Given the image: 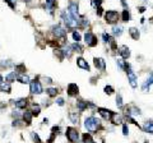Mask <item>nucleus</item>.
Returning <instances> with one entry per match:
<instances>
[{
    "mask_svg": "<svg viewBox=\"0 0 153 143\" xmlns=\"http://www.w3.org/2000/svg\"><path fill=\"white\" fill-rule=\"evenodd\" d=\"M84 127L89 132H97V129L101 127V120L94 116H89L84 120Z\"/></svg>",
    "mask_w": 153,
    "mask_h": 143,
    "instance_id": "1",
    "label": "nucleus"
},
{
    "mask_svg": "<svg viewBox=\"0 0 153 143\" xmlns=\"http://www.w3.org/2000/svg\"><path fill=\"white\" fill-rule=\"evenodd\" d=\"M61 18H63L64 23L66 24L68 28H74V27H76V26L79 24V20H76L75 18H73V17L70 15L69 12L63 10V12H61Z\"/></svg>",
    "mask_w": 153,
    "mask_h": 143,
    "instance_id": "2",
    "label": "nucleus"
},
{
    "mask_svg": "<svg viewBox=\"0 0 153 143\" xmlns=\"http://www.w3.org/2000/svg\"><path fill=\"white\" fill-rule=\"evenodd\" d=\"M105 19L108 24H115L119 20V13L115 12V10H108L105 14Z\"/></svg>",
    "mask_w": 153,
    "mask_h": 143,
    "instance_id": "3",
    "label": "nucleus"
},
{
    "mask_svg": "<svg viewBox=\"0 0 153 143\" xmlns=\"http://www.w3.org/2000/svg\"><path fill=\"white\" fill-rule=\"evenodd\" d=\"M29 88H31V93H33V95H41L44 92L41 82H38L36 79L29 82Z\"/></svg>",
    "mask_w": 153,
    "mask_h": 143,
    "instance_id": "4",
    "label": "nucleus"
},
{
    "mask_svg": "<svg viewBox=\"0 0 153 143\" xmlns=\"http://www.w3.org/2000/svg\"><path fill=\"white\" fill-rule=\"evenodd\" d=\"M66 137L69 139V142L71 143H78V138H79V133L75 128H66Z\"/></svg>",
    "mask_w": 153,
    "mask_h": 143,
    "instance_id": "5",
    "label": "nucleus"
},
{
    "mask_svg": "<svg viewBox=\"0 0 153 143\" xmlns=\"http://www.w3.org/2000/svg\"><path fill=\"white\" fill-rule=\"evenodd\" d=\"M51 32H52L54 36H56L57 38H59V37H65V35H66V31H65L64 28H61L60 24H55V26H52Z\"/></svg>",
    "mask_w": 153,
    "mask_h": 143,
    "instance_id": "6",
    "label": "nucleus"
},
{
    "mask_svg": "<svg viewBox=\"0 0 153 143\" xmlns=\"http://www.w3.org/2000/svg\"><path fill=\"white\" fill-rule=\"evenodd\" d=\"M84 40H86V44H87L88 46H91V47H93V46L97 45V40H96L94 35L91 33V32H86V35H84Z\"/></svg>",
    "mask_w": 153,
    "mask_h": 143,
    "instance_id": "7",
    "label": "nucleus"
},
{
    "mask_svg": "<svg viewBox=\"0 0 153 143\" xmlns=\"http://www.w3.org/2000/svg\"><path fill=\"white\" fill-rule=\"evenodd\" d=\"M69 13H70V15L73 17V18H75L76 20H78V18H79V12H78V4L76 3H70L69 4Z\"/></svg>",
    "mask_w": 153,
    "mask_h": 143,
    "instance_id": "8",
    "label": "nucleus"
},
{
    "mask_svg": "<svg viewBox=\"0 0 153 143\" xmlns=\"http://www.w3.org/2000/svg\"><path fill=\"white\" fill-rule=\"evenodd\" d=\"M128 79H129V83H130V86L133 87V88H137V86H138V83H137V75L134 74V72L131 70V69H128Z\"/></svg>",
    "mask_w": 153,
    "mask_h": 143,
    "instance_id": "9",
    "label": "nucleus"
},
{
    "mask_svg": "<svg viewBox=\"0 0 153 143\" xmlns=\"http://www.w3.org/2000/svg\"><path fill=\"white\" fill-rule=\"evenodd\" d=\"M78 93H79V87L76 86L75 83L68 84V95L69 96H76Z\"/></svg>",
    "mask_w": 153,
    "mask_h": 143,
    "instance_id": "10",
    "label": "nucleus"
},
{
    "mask_svg": "<svg viewBox=\"0 0 153 143\" xmlns=\"http://www.w3.org/2000/svg\"><path fill=\"white\" fill-rule=\"evenodd\" d=\"M94 67L97 68V69H100V70H105V68H106V63H105V60L103 59H101V58H94Z\"/></svg>",
    "mask_w": 153,
    "mask_h": 143,
    "instance_id": "11",
    "label": "nucleus"
},
{
    "mask_svg": "<svg viewBox=\"0 0 153 143\" xmlns=\"http://www.w3.org/2000/svg\"><path fill=\"white\" fill-rule=\"evenodd\" d=\"M13 102H14V105H15L17 109H24L27 106V104H28L27 98H18V100H15Z\"/></svg>",
    "mask_w": 153,
    "mask_h": 143,
    "instance_id": "12",
    "label": "nucleus"
},
{
    "mask_svg": "<svg viewBox=\"0 0 153 143\" xmlns=\"http://www.w3.org/2000/svg\"><path fill=\"white\" fill-rule=\"evenodd\" d=\"M98 112H100V115L102 116V118H105L106 120H110L111 119V116H112V111H110V110H107V109H102V107H100L98 109Z\"/></svg>",
    "mask_w": 153,
    "mask_h": 143,
    "instance_id": "13",
    "label": "nucleus"
},
{
    "mask_svg": "<svg viewBox=\"0 0 153 143\" xmlns=\"http://www.w3.org/2000/svg\"><path fill=\"white\" fill-rule=\"evenodd\" d=\"M17 80L21 82L22 84H28L29 82H31V80H29V77H28L27 74H18V75H17Z\"/></svg>",
    "mask_w": 153,
    "mask_h": 143,
    "instance_id": "14",
    "label": "nucleus"
},
{
    "mask_svg": "<svg viewBox=\"0 0 153 143\" xmlns=\"http://www.w3.org/2000/svg\"><path fill=\"white\" fill-rule=\"evenodd\" d=\"M143 129H144V132L153 134V120H148V121H145V123H144V125H143Z\"/></svg>",
    "mask_w": 153,
    "mask_h": 143,
    "instance_id": "15",
    "label": "nucleus"
},
{
    "mask_svg": "<svg viewBox=\"0 0 153 143\" xmlns=\"http://www.w3.org/2000/svg\"><path fill=\"white\" fill-rule=\"evenodd\" d=\"M76 64H78L79 68H82L84 70H89V65H88V63H87L83 58H78V60H76Z\"/></svg>",
    "mask_w": 153,
    "mask_h": 143,
    "instance_id": "16",
    "label": "nucleus"
},
{
    "mask_svg": "<svg viewBox=\"0 0 153 143\" xmlns=\"http://www.w3.org/2000/svg\"><path fill=\"white\" fill-rule=\"evenodd\" d=\"M119 50H120L119 52H120V55L123 56V59H128V58L130 56V50H129L128 46H121Z\"/></svg>",
    "mask_w": 153,
    "mask_h": 143,
    "instance_id": "17",
    "label": "nucleus"
},
{
    "mask_svg": "<svg viewBox=\"0 0 153 143\" xmlns=\"http://www.w3.org/2000/svg\"><path fill=\"white\" fill-rule=\"evenodd\" d=\"M110 121L112 123V124H120V123L123 121V118H121V115L113 112L112 116H111V119H110Z\"/></svg>",
    "mask_w": 153,
    "mask_h": 143,
    "instance_id": "18",
    "label": "nucleus"
},
{
    "mask_svg": "<svg viewBox=\"0 0 153 143\" xmlns=\"http://www.w3.org/2000/svg\"><path fill=\"white\" fill-rule=\"evenodd\" d=\"M152 83H153V74H150V75L148 77V79L145 80V83L143 84V87H142V88H143V91H144V92H147V91L149 90V87H150V84H152Z\"/></svg>",
    "mask_w": 153,
    "mask_h": 143,
    "instance_id": "19",
    "label": "nucleus"
},
{
    "mask_svg": "<svg viewBox=\"0 0 153 143\" xmlns=\"http://www.w3.org/2000/svg\"><path fill=\"white\" fill-rule=\"evenodd\" d=\"M17 73L15 72H10V73H8L7 75H5V82H8V83H12V82H14L15 79H17Z\"/></svg>",
    "mask_w": 153,
    "mask_h": 143,
    "instance_id": "20",
    "label": "nucleus"
},
{
    "mask_svg": "<svg viewBox=\"0 0 153 143\" xmlns=\"http://www.w3.org/2000/svg\"><path fill=\"white\" fill-rule=\"evenodd\" d=\"M0 90H2L4 93H10L12 92V87H10V83H8V82H3L2 84H0Z\"/></svg>",
    "mask_w": 153,
    "mask_h": 143,
    "instance_id": "21",
    "label": "nucleus"
},
{
    "mask_svg": "<svg viewBox=\"0 0 153 143\" xmlns=\"http://www.w3.org/2000/svg\"><path fill=\"white\" fill-rule=\"evenodd\" d=\"M126 112L129 115H140V110L137 106H130V107H128Z\"/></svg>",
    "mask_w": 153,
    "mask_h": 143,
    "instance_id": "22",
    "label": "nucleus"
},
{
    "mask_svg": "<svg viewBox=\"0 0 153 143\" xmlns=\"http://www.w3.org/2000/svg\"><path fill=\"white\" fill-rule=\"evenodd\" d=\"M129 33H130V36H131L134 40H138V38L140 37V33H139V31H138L137 28H134V27H131V28L129 30Z\"/></svg>",
    "mask_w": 153,
    "mask_h": 143,
    "instance_id": "23",
    "label": "nucleus"
},
{
    "mask_svg": "<svg viewBox=\"0 0 153 143\" xmlns=\"http://www.w3.org/2000/svg\"><path fill=\"white\" fill-rule=\"evenodd\" d=\"M69 118H70L73 124H78V121H79V114L78 112H69Z\"/></svg>",
    "mask_w": 153,
    "mask_h": 143,
    "instance_id": "24",
    "label": "nucleus"
},
{
    "mask_svg": "<svg viewBox=\"0 0 153 143\" xmlns=\"http://www.w3.org/2000/svg\"><path fill=\"white\" fill-rule=\"evenodd\" d=\"M112 35L113 36H121L123 35V27L121 26H113L112 27Z\"/></svg>",
    "mask_w": 153,
    "mask_h": 143,
    "instance_id": "25",
    "label": "nucleus"
},
{
    "mask_svg": "<svg viewBox=\"0 0 153 143\" xmlns=\"http://www.w3.org/2000/svg\"><path fill=\"white\" fill-rule=\"evenodd\" d=\"M32 116H33V115H32V112H31V111H26V112L23 114V120L27 123L28 125L32 123Z\"/></svg>",
    "mask_w": 153,
    "mask_h": 143,
    "instance_id": "26",
    "label": "nucleus"
},
{
    "mask_svg": "<svg viewBox=\"0 0 153 143\" xmlns=\"http://www.w3.org/2000/svg\"><path fill=\"white\" fill-rule=\"evenodd\" d=\"M76 107H78V110H79V111H84V110L88 107V102L78 101V102H76Z\"/></svg>",
    "mask_w": 153,
    "mask_h": 143,
    "instance_id": "27",
    "label": "nucleus"
},
{
    "mask_svg": "<svg viewBox=\"0 0 153 143\" xmlns=\"http://www.w3.org/2000/svg\"><path fill=\"white\" fill-rule=\"evenodd\" d=\"M40 111H41V107H40V105H32V115L33 116H38V115H40Z\"/></svg>",
    "mask_w": 153,
    "mask_h": 143,
    "instance_id": "28",
    "label": "nucleus"
},
{
    "mask_svg": "<svg viewBox=\"0 0 153 143\" xmlns=\"http://www.w3.org/2000/svg\"><path fill=\"white\" fill-rule=\"evenodd\" d=\"M70 49H71V51H76V52H83V49L78 45V42H75V44H73V45H70Z\"/></svg>",
    "mask_w": 153,
    "mask_h": 143,
    "instance_id": "29",
    "label": "nucleus"
},
{
    "mask_svg": "<svg viewBox=\"0 0 153 143\" xmlns=\"http://www.w3.org/2000/svg\"><path fill=\"white\" fill-rule=\"evenodd\" d=\"M83 143H94V140H93V138L91 137V134L86 133V134L83 135Z\"/></svg>",
    "mask_w": 153,
    "mask_h": 143,
    "instance_id": "30",
    "label": "nucleus"
},
{
    "mask_svg": "<svg viewBox=\"0 0 153 143\" xmlns=\"http://www.w3.org/2000/svg\"><path fill=\"white\" fill-rule=\"evenodd\" d=\"M31 137H32V139H33V142H34V143H42L41 138L38 137V134H37L36 132H32V133H31Z\"/></svg>",
    "mask_w": 153,
    "mask_h": 143,
    "instance_id": "31",
    "label": "nucleus"
},
{
    "mask_svg": "<svg viewBox=\"0 0 153 143\" xmlns=\"http://www.w3.org/2000/svg\"><path fill=\"white\" fill-rule=\"evenodd\" d=\"M46 93L50 96V97H55L57 95V90L56 88H47L46 90Z\"/></svg>",
    "mask_w": 153,
    "mask_h": 143,
    "instance_id": "32",
    "label": "nucleus"
},
{
    "mask_svg": "<svg viewBox=\"0 0 153 143\" xmlns=\"http://www.w3.org/2000/svg\"><path fill=\"white\" fill-rule=\"evenodd\" d=\"M55 4H56V0H46V7H47V9H54V7H55Z\"/></svg>",
    "mask_w": 153,
    "mask_h": 143,
    "instance_id": "33",
    "label": "nucleus"
},
{
    "mask_svg": "<svg viewBox=\"0 0 153 143\" xmlns=\"http://www.w3.org/2000/svg\"><path fill=\"white\" fill-rule=\"evenodd\" d=\"M73 38H74L75 42H79V41H81V33L78 31H74L73 32Z\"/></svg>",
    "mask_w": 153,
    "mask_h": 143,
    "instance_id": "34",
    "label": "nucleus"
},
{
    "mask_svg": "<svg viewBox=\"0 0 153 143\" xmlns=\"http://www.w3.org/2000/svg\"><path fill=\"white\" fill-rule=\"evenodd\" d=\"M116 105H118V107H123V97H121V95L116 96Z\"/></svg>",
    "mask_w": 153,
    "mask_h": 143,
    "instance_id": "35",
    "label": "nucleus"
},
{
    "mask_svg": "<svg viewBox=\"0 0 153 143\" xmlns=\"http://www.w3.org/2000/svg\"><path fill=\"white\" fill-rule=\"evenodd\" d=\"M129 18H130V15H129V12L125 9V10L123 12V22H128V20H129Z\"/></svg>",
    "mask_w": 153,
    "mask_h": 143,
    "instance_id": "36",
    "label": "nucleus"
},
{
    "mask_svg": "<svg viewBox=\"0 0 153 143\" xmlns=\"http://www.w3.org/2000/svg\"><path fill=\"white\" fill-rule=\"evenodd\" d=\"M105 92H106L107 95H111V93L113 92V88H112L111 86H106V87H105Z\"/></svg>",
    "mask_w": 153,
    "mask_h": 143,
    "instance_id": "37",
    "label": "nucleus"
},
{
    "mask_svg": "<svg viewBox=\"0 0 153 143\" xmlns=\"http://www.w3.org/2000/svg\"><path fill=\"white\" fill-rule=\"evenodd\" d=\"M123 134H124V135H128V134H129V128H128L126 124L123 125Z\"/></svg>",
    "mask_w": 153,
    "mask_h": 143,
    "instance_id": "38",
    "label": "nucleus"
},
{
    "mask_svg": "<svg viewBox=\"0 0 153 143\" xmlns=\"http://www.w3.org/2000/svg\"><path fill=\"white\" fill-rule=\"evenodd\" d=\"M56 104L59 105V106H64V98H61V97L57 98V100H56Z\"/></svg>",
    "mask_w": 153,
    "mask_h": 143,
    "instance_id": "39",
    "label": "nucleus"
},
{
    "mask_svg": "<svg viewBox=\"0 0 153 143\" xmlns=\"http://www.w3.org/2000/svg\"><path fill=\"white\" fill-rule=\"evenodd\" d=\"M101 3H102V0H93V2H92V4H93L94 7H100Z\"/></svg>",
    "mask_w": 153,
    "mask_h": 143,
    "instance_id": "40",
    "label": "nucleus"
},
{
    "mask_svg": "<svg viewBox=\"0 0 153 143\" xmlns=\"http://www.w3.org/2000/svg\"><path fill=\"white\" fill-rule=\"evenodd\" d=\"M44 80L46 82L47 84H51V83H52V79H51V78H49V77H44Z\"/></svg>",
    "mask_w": 153,
    "mask_h": 143,
    "instance_id": "41",
    "label": "nucleus"
},
{
    "mask_svg": "<svg viewBox=\"0 0 153 143\" xmlns=\"http://www.w3.org/2000/svg\"><path fill=\"white\" fill-rule=\"evenodd\" d=\"M139 12H140V13H144V12H145V8H144V7H140V8H139Z\"/></svg>",
    "mask_w": 153,
    "mask_h": 143,
    "instance_id": "42",
    "label": "nucleus"
},
{
    "mask_svg": "<svg viewBox=\"0 0 153 143\" xmlns=\"http://www.w3.org/2000/svg\"><path fill=\"white\" fill-rule=\"evenodd\" d=\"M3 82H4V77H3L2 74H0V84H2V83H3Z\"/></svg>",
    "mask_w": 153,
    "mask_h": 143,
    "instance_id": "43",
    "label": "nucleus"
},
{
    "mask_svg": "<svg viewBox=\"0 0 153 143\" xmlns=\"http://www.w3.org/2000/svg\"><path fill=\"white\" fill-rule=\"evenodd\" d=\"M44 123H45V124H47V123H49V119L45 118V119H44Z\"/></svg>",
    "mask_w": 153,
    "mask_h": 143,
    "instance_id": "44",
    "label": "nucleus"
},
{
    "mask_svg": "<svg viewBox=\"0 0 153 143\" xmlns=\"http://www.w3.org/2000/svg\"><path fill=\"white\" fill-rule=\"evenodd\" d=\"M27 2H29V0H27Z\"/></svg>",
    "mask_w": 153,
    "mask_h": 143,
    "instance_id": "45",
    "label": "nucleus"
},
{
    "mask_svg": "<svg viewBox=\"0 0 153 143\" xmlns=\"http://www.w3.org/2000/svg\"><path fill=\"white\" fill-rule=\"evenodd\" d=\"M81 143H83V142H81Z\"/></svg>",
    "mask_w": 153,
    "mask_h": 143,
    "instance_id": "46",
    "label": "nucleus"
}]
</instances>
